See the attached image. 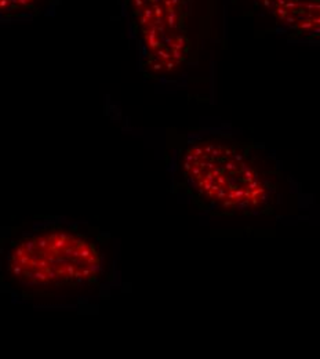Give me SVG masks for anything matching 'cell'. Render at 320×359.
Here are the masks:
<instances>
[{
	"instance_id": "3",
	"label": "cell",
	"mask_w": 320,
	"mask_h": 359,
	"mask_svg": "<svg viewBox=\"0 0 320 359\" xmlns=\"http://www.w3.org/2000/svg\"><path fill=\"white\" fill-rule=\"evenodd\" d=\"M299 28H301L302 30H311L312 28H313V21H302L301 24H299Z\"/></svg>"
},
{
	"instance_id": "4",
	"label": "cell",
	"mask_w": 320,
	"mask_h": 359,
	"mask_svg": "<svg viewBox=\"0 0 320 359\" xmlns=\"http://www.w3.org/2000/svg\"><path fill=\"white\" fill-rule=\"evenodd\" d=\"M284 7H286V9H291V10H294V9L297 7V3H295V2H286Z\"/></svg>"
},
{
	"instance_id": "2",
	"label": "cell",
	"mask_w": 320,
	"mask_h": 359,
	"mask_svg": "<svg viewBox=\"0 0 320 359\" xmlns=\"http://www.w3.org/2000/svg\"><path fill=\"white\" fill-rule=\"evenodd\" d=\"M276 15H279V17L281 18V19H284V18L287 17L288 15V11H287V9L286 7H277V10H276Z\"/></svg>"
},
{
	"instance_id": "6",
	"label": "cell",
	"mask_w": 320,
	"mask_h": 359,
	"mask_svg": "<svg viewBox=\"0 0 320 359\" xmlns=\"http://www.w3.org/2000/svg\"><path fill=\"white\" fill-rule=\"evenodd\" d=\"M263 4H265V6H269V2H268V0H263Z\"/></svg>"
},
{
	"instance_id": "5",
	"label": "cell",
	"mask_w": 320,
	"mask_h": 359,
	"mask_svg": "<svg viewBox=\"0 0 320 359\" xmlns=\"http://www.w3.org/2000/svg\"><path fill=\"white\" fill-rule=\"evenodd\" d=\"M284 19H286V22H287V24H293V22H295V18H294L293 15H287V17L284 18Z\"/></svg>"
},
{
	"instance_id": "1",
	"label": "cell",
	"mask_w": 320,
	"mask_h": 359,
	"mask_svg": "<svg viewBox=\"0 0 320 359\" xmlns=\"http://www.w3.org/2000/svg\"><path fill=\"white\" fill-rule=\"evenodd\" d=\"M7 271L18 286L28 289L84 287L102 275L104 254L87 233L50 227L12 243Z\"/></svg>"
}]
</instances>
